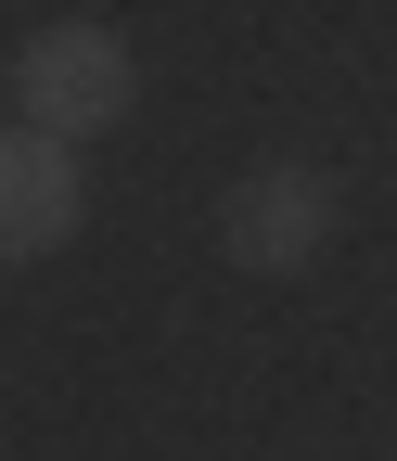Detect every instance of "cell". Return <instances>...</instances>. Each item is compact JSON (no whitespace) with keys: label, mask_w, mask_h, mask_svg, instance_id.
Here are the masks:
<instances>
[{"label":"cell","mask_w":397,"mask_h":461,"mask_svg":"<svg viewBox=\"0 0 397 461\" xmlns=\"http://www.w3.org/2000/svg\"><path fill=\"white\" fill-rule=\"evenodd\" d=\"M129 103H141V51L103 26V14H51L26 51H14V129L39 141H103V129H129Z\"/></svg>","instance_id":"1"},{"label":"cell","mask_w":397,"mask_h":461,"mask_svg":"<svg viewBox=\"0 0 397 461\" xmlns=\"http://www.w3.org/2000/svg\"><path fill=\"white\" fill-rule=\"evenodd\" d=\"M333 218H347V193H333L320 167L269 154V167H244V180L218 193V257L257 269V282H295V269L333 257Z\"/></svg>","instance_id":"2"},{"label":"cell","mask_w":397,"mask_h":461,"mask_svg":"<svg viewBox=\"0 0 397 461\" xmlns=\"http://www.w3.org/2000/svg\"><path fill=\"white\" fill-rule=\"evenodd\" d=\"M77 218H90L77 154H65V141H39V129H0V269H39Z\"/></svg>","instance_id":"3"}]
</instances>
